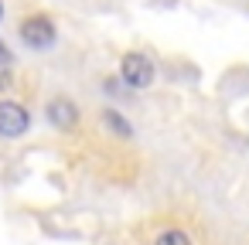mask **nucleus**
<instances>
[{
    "label": "nucleus",
    "mask_w": 249,
    "mask_h": 245,
    "mask_svg": "<svg viewBox=\"0 0 249 245\" xmlns=\"http://www.w3.org/2000/svg\"><path fill=\"white\" fill-rule=\"evenodd\" d=\"M120 79L130 85V89H147L154 82V62L143 55V51H130L123 55L120 62Z\"/></svg>",
    "instance_id": "nucleus-1"
},
{
    "label": "nucleus",
    "mask_w": 249,
    "mask_h": 245,
    "mask_svg": "<svg viewBox=\"0 0 249 245\" xmlns=\"http://www.w3.org/2000/svg\"><path fill=\"white\" fill-rule=\"evenodd\" d=\"M21 41H24L28 48H48V45L55 41V24H52V17H45V14L28 17V21L21 24Z\"/></svg>",
    "instance_id": "nucleus-2"
},
{
    "label": "nucleus",
    "mask_w": 249,
    "mask_h": 245,
    "mask_svg": "<svg viewBox=\"0 0 249 245\" xmlns=\"http://www.w3.org/2000/svg\"><path fill=\"white\" fill-rule=\"evenodd\" d=\"M31 116L21 102H0V136H21Z\"/></svg>",
    "instance_id": "nucleus-3"
},
{
    "label": "nucleus",
    "mask_w": 249,
    "mask_h": 245,
    "mask_svg": "<svg viewBox=\"0 0 249 245\" xmlns=\"http://www.w3.org/2000/svg\"><path fill=\"white\" fill-rule=\"evenodd\" d=\"M48 119L58 126V130H72L79 123V106L72 99H52L48 102Z\"/></svg>",
    "instance_id": "nucleus-4"
},
{
    "label": "nucleus",
    "mask_w": 249,
    "mask_h": 245,
    "mask_svg": "<svg viewBox=\"0 0 249 245\" xmlns=\"http://www.w3.org/2000/svg\"><path fill=\"white\" fill-rule=\"evenodd\" d=\"M103 123H106V126H109L120 140H130V136H133V126H130V123H126L116 109H103Z\"/></svg>",
    "instance_id": "nucleus-5"
},
{
    "label": "nucleus",
    "mask_w": 249,
    "mask_h": 245,
    "mask_svg": "<svg viewBox=\"0 0 249 245\" xmlns=\"http://www.w3.org/2000/svg\"><path fill=\"white\" fill-rule=\"evenodd\" d=\"M154 245H191V238H188V231H181V228H167V231L157 235Z\"/></svg>",
    "instance_id": "nucleus-6"
},
{
    "label": "nucleus",
    "mask_w": 249,
    "mask_h": 245,
    "mask_svg": "<svg viewBox=\"0 0 249 245\" xmlns=\"http://www.w3.org/2000/svg\"><path fill=\"white\" fill-rule=\"evenodd\" d=\"M7 85H11V68H7V65H0V92H4Z\"/></svg>",
    "instance_id": "nucleus-7"
},
{
    "label": "nucleus",
    "mask_w": 249,
    "mask_h": 245,
    "mask_svg": "<svg viewBox=\"0 0 249 245\" xmlns=\"http://www.w3.org/2000/svg\"><path fill=\"white\" fill-rule=\"evenodd\" d=\"M0 14H4V4H0Z\"/></svg>",
    "instance_id": "nucleus-8"
}]
</instances>
